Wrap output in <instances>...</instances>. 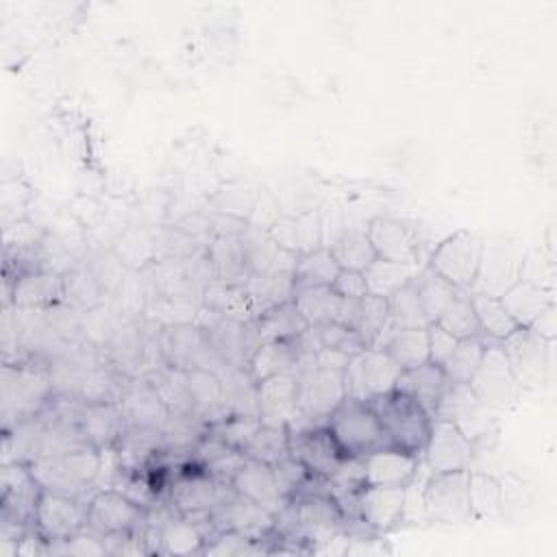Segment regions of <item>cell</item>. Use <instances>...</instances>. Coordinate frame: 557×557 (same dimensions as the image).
<instances>
[{"label": "cell", "mask_w": 557, "mask_h": 557, "mask_svg": "<svg viewBox=\"0 0 557 557\" xmlns=\"http://www.w3.org/2000/svg\"><path fill=\"white\" fill-rule=\"evenodd\" d=\"M326 429L335 437L344 457H363L385 446L381 424L366 400L346 396L329 416Z\"/></svg>", "instance_id": "6"}, {"label": "cell", "mask_w": 557, "mask_h": 557, "mask_svg": "<svg viewBox=\"0 0 557 557\" xmlns=\"http://www.w3.org/2000/svg\"><path fill=\"white\" fill-rule=\"evenodd\" d=\"M296 235H298V252H309L313 248H320L322 222L318 213L309 211V213L296 215Z\"/></svg>", "instance_id": "55"}, {"label": "cell", "mask_w": 557, "mask_h": 557, "mask_svg": "<svg viewBox=\"0 0 557 557\" xmlns=\"http://www.w3.org/2000/svg\"><path fill=\"white\" fill-rule=\"evenodd\" d=\"M78 426L87 442L102 450L120 442L126 431V420L120 403H83L78 411Z\"/></svg>", "instance_id": "28"}, {"label": "cell", "mask_w": 557, "mask_h": 557, "mask_svg": "<svg viewBox=\"0 0 557 557\" xmlns=\"http://www.w3.org/2000/svg\"><path fill=\"white\" fill-rule=\"evenodd\" d=\"M54 394V383L48 370L30 366H11L2 368V418L4 429L13 426L20 420L35 418L44 411Z\"/></svg>", "instance_id": "4"}, {"label": "cell", "mask_w": 557, "mask_h": 557, "mask_svg": "<svg viewBox=\"0 0 557 557\" xmlns=\"http://www.w3.org/2000/svg\"><path fill=\"white\" fill-rule=\"evenodd\" d=\"M520 389H540L548 381L550 344L529 326H518L498 342Z\"/></svg>", "instance_id": "9"}, {"label": "cell", "mask_w": 557, "mask_h": 557, "mask_svg": "<svg viewBox=\"0 0 557 557\" xmlns=\"http://www.w3.org/2000/svg\"><path fill=\"white\" fill-rule=\"evenodd\" d=\"M289 455L298 459L309 474L322 479L331 476L344 459V453L326 424L289 431Z\"/></svg>", "instance_id": "21"}, {"label": "cell", "mask_w": 557, "mask_h": 557, "mask_svg": "<svg viewBox=\"0 0 557 557\" xmlns=\"http://www.w3.org/2000/svg\"><path fill=\"white\" fill-rule=\"evenodd\" d=\"M209 522L218 531H237L255 540H268L274 533V513L259 503L237 494L233 485L222 494L220 503L211 509Z\"/></svg>", "instance_id": "15"}, {"label": "cell", "mask_w": 557, "mask_h": 557, "mask_svg": "<svg viewBox=\"0 0 557 557\" xmlns=\"http://www.w3.org/2000/svg\"><path fill=\"white\" fill-rule=\"evenodd\" d=\"M224 487L226 483L215 481L205 468L194 463V470L185 468L170 483V503L176 513H183L189 518L209 516L211 509L220 503Z\"/></svg>", "instance_id": "18"}, {"label": "cell", "mask_w": 557, "mask_h": 557, "mask_svg": "<svg viewBox=\"0 0 557 557\" xmlns=\"http://www.w3.org/2000/svg\"><path fill=\"white\" fill-rule=\"evenodd\" d=\"M33 476L46 492L81 498L98 483L100 450L83 446L63 455L39 457L28 463Z\"/></svg>", "instance_id": "2"}, {"label": "cell", "mask_w": 557, "mask_h": 557, "mask_svg": "<svg viewBox=\"0 0 557 557\" xmlns=\"http://www.w3.org/2000/svg\"><path fill=\"white\" fill-rule=\"evenodd\" d=\"M468 385L474 389L479 400L494 411L509 407L522 392L500 344L494 339H487L483 357Z\"/></svg>", "instance_id": "13"}, {"label": "cell", "mask_w": 557, "mask_h": 557, "mask_svg": "<svg viewBox=\"0 0 557 557\" xmlns=\"http://www.w3.org/2000/svg\"><path fill=\"white\" fill-rule=\"evenodd\" d=\"M387 311H389L392 331L429 326V320L422 311V305L418 300V294H416V287H413L411 281L387 296Z\"/></svg>", "instance_id": "47"}, {"label": "cell", "mask_w": 557, "mask_h": 557, "mask_svg": "<svg viewBox=\"0 0 557 557\" xmlns=\"http://www.w3.org/2000/svg\"><path fill=\"white\" fill-rule=\"evenodd\" d=\"M381 348H385L389 352V357L400 366V370L422 366L429 361L426 326L389 331V335Z\"/></svg>", "instance_id": "37"}, {"label": "cell", "mask_w": 557, "mask_h": 557, "mask_svg": "<svg viewBox=\"0 0 557 557\" xmlns=\"http://www.w3.org/2000/svg\"><path fill=\"white\" fill-rule=\"evenodd\" d=\"M470 296H472V305H474V311H476L483 337L500 342V339H505L507 335H511L518 329L513 318L503 307L500 298L485 296V294H470Z\"/></svg>", "instance_id": "46"}, {"label": "cell", "mask_w": 557, "mask_h": 557, "mask_svg": "<svg viewBox=\"0 0 557 557\" xmlns=\"http://www.w3.org/2000/svg\"><path fill=\"white\" fill-rule=\"evenodd\" d=\"M553 294H555L553 289H544L535 283H529V281L520 278L513 287H509L500 296V302L518 326H531L533 320L542 311H546L550 305H555Z\"/></svg>", "instance_id": "30"}, {"label": "cell", "mask_w": 557, "mask_h": 557, "mask_svg": "<svg viewBox=\"0 0 557 557\" xmlns=\"http://www.w3.org/2000/svg\"><path fill=\"white\" fill-rule=\"evenodd\" d=\"M298 383L296 374L283 372L257 383L259 420L261 424L287 426L298 416Z\"/></svg>", "instance_id": "23"}, {"label": "cell", "mask_w": 557, "mask_h": 557, "mask_svg": "<svg viewBox=\"0 0 557 557\" xmlns=\"http://www.w3.org/2000/svg\"><path fill=\"white\" fill-rule=\"evenodd\" d=\"M261 420L257 416H224L222 420L209 424V431L224 440L228 446L244 450L252 435L259 431Z\"/></svg>", "instance_id": "51"}, {"label": "cell", "mask_w": 557, "mask_h": 557, "mask_svg": "<svg viewBox=\"0 0 557 557\" xmlns=\"http://www.w3.org/2000/svg\"><path fill=\"white\" fill-rule=\"evenodd\" d=\"M292 302L305 318L309 326H320L326 322H335L339 307H342V296L331 285H311V287H298L294 292Z\"/></svg>", "instance_id": "35"}, {"label": "cell", "mask_w": 557, "mask_h": 557, "mask_svg": "<svg viewBox=\"0 0 557 557\" xmlns=\"http://www.w3.org/2000/svg\"><path fill=\"white\" fill-rule=\"evenodd\" d=\"M400 366L389 357L385 348H366L352 355L344 368L346 396L357 400H370L396 387Z\"/></svg>", "instance_id": "10"}, {"label": "cell", "mask_w": 557, "mask_h": 557, "mask_svg": "<svg viewBox=\"0 0 557 557\" xmlns=\"http://www.w3.org/2000/svg\"><path fill=\"white\" fill-rule=\"evenodd\" d=\"M272 470H274L276 483H278V487H281L285 498H292L302 487V483L309 476L305 466L298 459H294L292 455H285L283 459L272 463Z\"/></svg>", "instance_id": "54"}, {"label": "cell", "mask_w": 557, "mask_h": 557, "mask_svg": "<svg viewBox=\"0 0 557 557\" xmlns=\"http://www.w3.org/2000/svg\"><path fill=\"white\" fill-rule=\"evenodd\" d=\"M113 255L120 259V263L128 270H141L148 263H152L157 259V250H154V235L146 228H126L115 246H113Z\"/></svg>", "instance_id": "43"}, {"label": "cell", "mask_w": 557, "mask_h": 557, "mask_svg": "<svg viewBox=\"0 0 557 557\" xmlns=\"http://www.w3.org/2000/svg\"><path fill=\"white\" fill-rule=\"evenodd\" d=\"M366 235L379 259H389L400 263L418 261V244L411 228L405 222L396 218L376 215L368 222Z\"/></svg>", "instance_id": "24"}, {"label": "cell", "mask_w": 557, "mask_h": 557, "mask_svg": "<svg viewBox=\"0 0 557 557\" xmlns=\"http://www.w3.org/2000/svg\"><path fill=\"white\" fill-rule=\"evenodd\" d=\"M150 524H157V522H150ZM157 527H159V550L161 553L191 555V553H200L205 548L207 537L194 518H187L183 513L168 516V520Z\"/></svg>", "instance_id": "34"}, {"label": "cell", "mask_w": 557, "mask_h": 557, "mask_svg": "<svg viewBox=\"0 0 557 557\" xmlns=\"http://www.w3.org/2000/svg\"><path fill=\"white\" fill-rule=\"evenodd\" d=\"M361 461L366 485H407L418 470L420 457L392 446H381L363 455Z\"/></svg>", "instance_id": "27"}, {"label": "cell", "mask_w": 557, "mask_h": 557, "mask_svg": "<svg viewBox=\"0 0 557 557\" xmlns=\"http://www.w3.org/2000/svg\"><path fill=\"white\" fill-rule=\"evenodd\" d=\"M389 311H387V298L366 294L359 300L357 320L352 331L359 335L366 348H376L383 337L389 333Z\"/></svg>", "instance_id": "36"}, {"label": "cell", "mask_w": 557, "mask_h": 557, "mask_svg": "<svg viewBox=\"0 0 557 557\" xmlns=\"http://www.w3.org/2000/svg\"><path fill=\"white\" fill-rule=\"evenodd\" d=\"M33 527L48 542L67 540L87 527V505H81V498L44 490Z\"/></svg>", "instance_id": "19"}, {"label": "cell", "mask_w": 557, "mask_h": 557, "mask_svg": "<svg viewBox=\"0 0 557 557\" xmlns=\"http://www.w3.org/2000/svg\"><path fill=\"white\" fill-rule=\"evenodd\" d=\"M485 344H487V337H483V335L463 337L455 344L453 352L442 363V370L450 383H468L472 379V374L483 357Z\"/></svg>", "instance_id": "45"}, {"label": "cell", "mask_w": 557, "mask_h": 557, "mask_svg": "<svg viewBox=\"0 0 557 557\" xmlns=\"http://www.w3.org/2000/svg\"><path fill=\"white\" fill-rule=\"evenodd\" d=\"M433 418L450 420L472 442L496 426V411L485 407L468 383H450L448 381V385L435 407Z\"/></svg>", "instance_id": "14"}, {"label": "cell", "mask_w": 557, "mask_h": 557, "mask_svg": "<svg viewBox=\"0 0 557 557\" xmlns=\"http://www.w3.org/2000/svg\"><path fill=\"white\" fill-rule=\"evenodd\" d=\"M446 385H448V376L444 374L442 366H437L433 361H426L422 366L400 370L394 389H400L407 396H411L413 400H418L433 418L435 407H437Z\"/></svg>", "instance_id": "29"}, {"label": "cell", "mask_w": 557, "mask_h": 557, "mask_svg": "<svg viewBox=\"0 0 557 557\" xmlns=\"http://www.w3.org/2000/svg\"><path fill=\"white\" fill-rule=\"evenodd\" d=\"M529 329L535 331L540 337L553 342L557 337V307L550 305L546 311H542Z\"/></svg>", "instance_id": "59"}, {"label": "cell", "mask_w": 557, "mask_h": 557, "mask_svg": "<svg viewBox=\"0 0 557 557\" xmlns=\"http://www.w3.org/2000/svg\"><path fill=\"white\" fill-rule=\"evenodd\" d=\"M205 252H207V259L211 263L213 276L218 281L228 283V285H242L250 276V272L246 268L239 235L213 237Z\"/></svg>", "instance_id": "31"}, {"label": "cell", "mask_w": 557, "mask_h": 557, "mask_svg": "<svg viewBox=\"0 0 557 557\" xmlns=\"http://www.w3.org/2000/svg\"><path fill=\"white\" fill-rule=\"evenodd\" d=\"M426 335H429V361L442 366L448 355L453 352L455 344L459 342L457 337H453L446 329H442L437 322H431L426 326Z\"/></svg>", "instance_id": "57"}, {"label": "cell", "mask_w": 557, "mask_h": 557, "mask_svg": "<svg viewBox=\"0 0 557 557\" xmlns=\"http://www.w3.org/2000/svg\"><path fill=\"white\" fill-rule=\"evenodd\" d=\"M298 383V416L287 424L289 431L324 426L329 416L346 398L344 370H331L322 366L305 368L296 374Z\"/></svg>", "instance_id": "3"}, {"label": "cell", "mask_w": 557, "mask_h": 557, "mask_svg": "<svg viewBox=\"0 0 557 557\" xmlns=\"http://www.w3.org/2000/svg\"><path fill=\"white\" fill-rule=\"evenodd\" d=\"M120 409L124 413L126 426H137V429H154L163 431L170 411L152 383L146 381H133L128 387H124L120 396Z\"/></svg>", "instance_id": "25"}, {"label": "cell", "mask_w": 557, "mask_h": 557, "mask_svg": "<svg viewBox=\"0 0 557 557\" xmlns=\"http://www.w3.org/2000/svg\"><path fill=\"white\" fill-rule=\"evenodd\" d=\"M329 250L342 270L363 272L376 259L366 231H344L337 239H333Z\"/></svg>", "instance_id": "44"}, {"label": "cell", "mask_w": 557, "mask_h": 557, "mask_svg": "<svg viewBox=\"0 0 557 557\" xmlns=\"http://www.w3.org/2000/svg\"><path fill=\"white\" fill-rule=\"evenodd\" d=\"M418 300L422 305V311L431 322H435L442 313V309L450 302V298L459 292L455 285H450L444 276H440L431 265H424L422 270H416L411 278Z\"/></svg>", "instance_id": "38"}, {"label": "cell", "mask_w": 557, "mask_h": 557, "mask_svg": "<svg viewBox=\"0 0 557 557\" xmlns=\"http://www.w3.org/2000/svg\"><path fill=\"white\" fill-rule=\"evenodd\" d=\"M296 366H298V348L294 339H287V342H263L250 357L246 370L250 379L259 383L268 376L283 374V372L296 374Z\"/></svg>", "instance_id": "33"}, {"label": "cell", "mask_w": 557, "mask_h": 557, "mask_svg": "<svg viewBox=\"0 0 557 557\" xmlns=\"http://www.w3.org/2000/svg\"><path fill=\"white\" fill-rule=\"evenodd\" d=\"M94 261H96V263L89 265V270L94 272V276H96V281L100 283L102 289H113V287H117V285L122 283L124 265H122L120 259L113 255V250L107 252V255L96 257Z\"/></svg>", "instance_id": "56"}, {"label": "cell", "mask_w": 557, "mask_h": 557, "mask_svg": "<svg viewBox=\"0 0 557 557\" xmlns=\"http://www.w3.org/2000/svg\"><path fill=\"white\" fill-rule=\"evenodd\" d=\"M527 248L520 239L509 235H490L483 239V250L470 294H485L500 298L522 276Z\"/></svg>", "instance_id": "5"}, {"label": "cell", "mask_w": 557, "mask_h": 557, "mask_svg": "<svg viewBox=\"0 0 557 557\" xmlns=\"http://www.w3.org/2000/svg\"><path fill=\"white\" fill-rule=\"evenodd\" d=\"M315 331H318V337H320V346H322V348L339 350V352H344V355H348V357L359 355L361 350H366V346H363V342L359 339V335H357L352 329H348V326H344V324H339V322L320 324V326H315Z\"/></svg>", "instance_id": "53"}, {"label": "cell", "mask_w": 557, "mask_h": 557, "mask_svg": "<svg viewBox=\"0 0 557 557\" xmlns=\"http://www.w3.org/2000/svg\"><path fill=\"white\" fill-rule=\"evenodd\" d=\"M65 278L54 270H30L15 281H4V307L46 309L63 302Z\"/></svg>", "instance_id": "20"}, {"label": "cell", "mask_w": 557, "mask_h": 557, "mask_svg": "<svg viewBox=\"0 0 557 557\" xmlns=\"http://www.w3.org/2000/svg\"><path fill=\"white\" fill-rule=\"evenodd\" d=\"M231 485L237 494L259 503L261 507H265L272 513H278L283 509V505L287 503V498L283 496V492L276 483L272 466L263 463L259 459L246 457L244 466L237 470Z\"/></svg>", "instance_id": "26"}, {"label": "cell", "mask_w": 557, "mask_h": 557, "mask_svg": "<svg viewBox=\"0 0 557 557\" xmlns=\"http://www.w3.org/2000/svg\"><path fill=\"white\" fill-rule=\"evenodd\" d=\"M483 250V237L474 231H457L442 239L429 257V263L440 276H444L457 289H470L479 259Z\"/></svg>", "instance_id": "11"}, {"label": "cell", "mask_w": 557, "mask_h": 557, "mask_svg": "<svg viewBox=\"0 0 557 557\" xmlns=\"http://www.w3.org/2000/svg\"><path fill=\"white\" fill-rule=\"evenodd\" d=\"M244 455L250 459H259L263 463H276L285 455H289V431L281 424H261L252 435Z\"/></svg>", "instance_id": "49"}, {"label": "cell", "mask_w": 557, "mask_h": 557, "mask_svg": "<svg viewBox=\"0 0 557 557\" xmlns=\"http://www.w3.org/2000/svg\"><path fill=\"white\" fill-rule=\"evenodd\" d=\"M368 405L381 424L385 446L418 455L422 459L433 420L431 413L400 389L372 396Z\"/></svg>", "instance_id": "1"}, {"label": "cell", "mask_w": 557, "mask_h": 557, "mask_svg": "<svg viewBox=\"0 0 557 557\" xmlns=\"http://www.w3.org/2000/svg\"><path fill=\"white\" fill-rule=\"evenodd\" d=\"M246 268L250 274H270L274 268V257L278 252V246L272 242L268 231L250 226L239 235Z\"/></svg>", "instance_id": "48"}, {"label": "cell", "mask_w": 557, "mask_h": 557, "mask_svg": "<svg viewBox=\"0 0 557 557\" xmlns=\"http://www.w3.org/2000/svg\"><path fill=\"white\" fill-rule=\"evenodd\" d=\"M331 287H333V289L337 292V296H342V298H355V300H359V298H363V296L368 294L366 276H363V272H359V270H339V274L335 276V281H333Z\"/></svg>", "instance_id": "58"}, {"label": "cell", "mask_w": 557, "mask_h": 557, "mask_svg": "<svg viewBox=\"0 0 557 557\" xmlns=\"http://www.w3.org/2000/svg\"><path fill=\"white\" fill-rule=\"evenodd\" d=\"M405 485H363L357 496V513L374 533H387L400 522Z\"/></svg>", "instance_id": "22"}, {"label": "cell", "mask_w": 557, "mask_h": 557, "mask_svg": "<svg viewBox=\"0 0 557 557\" xmlns=\"http://www.w3.org/2000/svg\"><path fill=\"white\" fill-rule=\"evenodd\" d=\"M159 352L168 366L183 370L205 368L220 374L228 363L213 350L205 331L198 324H168L159 333Z\"/></svg>", "instance_id": "8"}, {"label": "cell", "mask_w": 557, "mask_h": 557, "mask_svg": "<svg viewBox=\"0 0 557 557\" xmlns=\"http://www.w3.org/2000/svg\"><path fill=\"white\" fill-rule=\"evenodd\" d=\"M339 270L342 268L337 265L329 246H320L298 255V261L294 268V285L296 289L311 287V285H333Z\"/></svg>", "instance_id": "40"}, {"label": "cell", "mask_w": 557, "mask_h": 557, "mask_svg": "<svg viewBox=\"0 0 557 557\" xmlns=\"http://www.w3.org/2000/svg\"><path fill=\"white\" fill-rule=\"evenodd\" d=\"M422 463L431 472L468 470L472 466V440L450 420H431L426 446L422 450Z\"/></svg>", "instance_id": "16"}, {"label": "cell", "mask_w": 557, "mask_h": 557, "mask_svg": "<svg viewBox=\"0 0 557 557\" xmlns=\"http://www.w3.org/2000/svg\"><path fill=\"white\" fill-rule=\"evenodd\" d=\"M207 311H209V320L198 326L205 331L213 350L226 363L246 368L250 357L255 355V350L261 346V339L257 335L252 320L228 315V313H222L211 307H207Z\"/></svg>", "instance_id": "12"}, {"label": "cell", "mask_w": 557, "mask_h": 557, "mask_svg": "<svg viewBox=\"0 0 557 557\" xmlns=\"http://www.w3.org/2000/svg\"><path fill=\"white\" fill-rule=\"evenodd\" d=\"M416 270H418L416 263H400V261H389V259H379L376 257L363 270L368 294L387 298L389 294L400 289L405 283H409L411 276L416 274Z\"/></svg>", "instance_id": "41"}, {"label": "cell", "mask_w": 557, "mask_h": 557, "mask_svg": "<svg viewBox=\"0 0 557 557\" xmlns=\"http://www.w3.org/2000/svg\"><path fill=\"white\" fill-rule=\"evenodd\" d=\"M468 474L470 470L431 472L424 492V518L435 524H463L472 520L470 496H468Z\"/></svg>", "instance_id": "7"}, {"label": "cell", "mask_w": 557, "mask_h": 557, "mask_svg": "<svg viewBox=\"0 0 557 557\" xmlns=\"http://www.w3.org/2000/svg\"><path fill=\"white\" fill-rule=\"evenodd\" d=\"M252 324L257 329L261 344L296 339L300 333H305L309 329V324L305 322V318L300 315V311L296 309V305L292 300L265 309L263 313H259L252 320Z\"/></svg>", "instance_id": "32"}, {"label": "cell", "mask_w": 557, "mask_h": 557, "mask_svg": "<svg viewBox=\"0 0 557 557\" xmlns=\"http://www.w3.org/2000/svg\"><path fill=\"white\" fill-rule=\"evenodd\" d=\"M261 542L263 540H255L244 533L226 529V531H218L213 542L207 544L202 550L207 555H220V557H244V555L270 553V548H265Z\"/></svg>", "instance_id": "52"}, {"label": "cell", "mask_w": 557, "mask_h": 557, "mask_svg": "<svg viewBox=\"0 0 557 557\" xmlns=\"http://www.w3.org/2000/svg\"><path fill=\"white\" fill-rule=\"evenodd\" d=\"M65 278V298L63 302H67L70 307H81L85 311L94 309L100 305V296H102V287L96 281L94 272L89 268H72L70 272L63 274Z\"/></svg>", "instance_id": "50"}, {"label": "cell", "mask_w": 557, "mask_h": 557, "mask_svg": "<svg viewBox=\"0 0 557 557\" xmlns=\"http://www.w3.org/2000/svg\"><path fill=\"white\" fill-rule=\"evenodd\" d=\"M468 496L472 520L500 518V479L487 470H470Z\"/></svg>", "instance_id": "39"}, {"label": "cell", "mask_w": 557, "mask_h": 557, "mask_svg": "<svg viewBox=\"0 0 557 557\" xmlns=\"http://www.w3.org/2000/svg\"><path fill=\"white\" fill-rule=\"evenodd\" d=\"M144 520V507L115 487H100L87 500V529L98 535L139 529Z\"/></svg>", "instance_id": "17"}, {"label": "cell", "mask_w": 557, "mask_h": 557, "mask_svg": "<svg viewBox=\"0 0 557 557\" xmlns=\"http://www.w3.org/2000/svg\"><path fill=\"white\" fill-rule=\"evenodd\" d=\"M435 322L457 339L481 335V326H479V318H476V311H474V305H472V296L466 289H459L450 298V302L442 309V313Z\"/></svg>", "instance_id": "42"}]
</instances>
